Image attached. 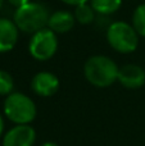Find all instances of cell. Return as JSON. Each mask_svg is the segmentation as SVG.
I'll return each instance as SVG.
<instances>
[{
	"instance_id": "6da1fadb",
	"label": "cell",
	"mask_w": 145,
	"mask_h": 146,
	"mask_svg": "<svg viewBox=\"0 0 145 146\" xmlns=\"http://www.w3.org/2000/svg\"><path fill=\"white\" fill-rule=\"evenodd\" d=\"M120 67L113 59L105 55H92L85 62V78L95 87H109L117 81Z\"/></svg>"
},
{
	"instance_id": "7a4b0ae2",
	"label": "cell",
	"mask_w": 145,
	"mask_h": 146,
	"mask_svg": "<svg viewBox=\"0 0 145 146\" xmlns=\"http://www.w3.org/2000/svg\"><path fill=\"white\" fill-rule=\"evenodd\" d=\"M49 9L44 4L30 1L14 12V23L18 30L25 33H35L48 26Z\"/></svg>"
},
{
	"instance_id": "3957f363",
	"label": "cell",
	"mask_w": 145,
	"mask_h": 146,
	"mask_svg": "<svg viewBox=\"0 0 145 146\" xmlns=\"http://www.w3.org/2000/svg\"><path fill=\"white\" fill-rule=\"evenodd\" d=\"M4 114L15 124H28L35 119L37 109L30 96L22 92H12L4 101Z\"/></svg>"
},
{
	"instance_id": "277c9868",
	"label": "cell",
	"mask_w": 145,
	"mask_h": 146,
	"mask_svg": "<svg viewBox=\"0 0 145 146\" xmlns=\"http://www.w3.org/2000/svg\"><path fill=\"white\" fill-rule=\"evenodd\" d=\"M107 41L113 50L128 54L136 50L139 45V33L132 25L117 21L109 25L107 30Z\"/></svg>"
},
{
	"instance_id": "5b68a950",
	"label": "cell",
	"mask_w": 145,
	"mask_h": 146,
	"mask_svg": "<svg viewBox=\"0 0 145 146\" xmlns=\"http://www.w3.org/2000/svg\"><path fill=\"white\" fill-rule=\"evenodd\" d=\"M58 50V37L50 28L45 27L32 33L28 42V53L36 60H48Z\"/></svg>"
},
{
	"instance_id": "8992f818",
	"label": "cell",
	"mask_w": 145,
	"mask_h": 146,
	"mask_svg": "<svg viewBox=\"0 0 145 146\" xmlns=\"http://www.w3.org/2000/svg\"><path fill=\"white\" fill-rule=\"evenodd\" d=\"M36 132L30 124H15L3 137V146H32Z\"/></svg>"
},
{
	"instance_id": "52a82bcc",
	"label": "cell",
	"mask_w": 145,
	"mask_h": 146,
	"mask_svg": "<svg viewBox=\"0 0 145 146\" xmlns=\"http://www.w3.org/2000/svg\"><path fill=\"white\" fill-rule=\"evenodd\" d=\"M31 90L41 98L53 96L59 90V80L51 72H39L31 80Z\"/></svg>"
},
{
	"instance_id": "ba28073f",
	"label": "cell",
	"mask_w": 145,
	"mask_h": 146,
	"mask_svg": "<svg viewBox=\"0 0 145 146\" xmlns=\"http://www.w3.org/2000/svg\"><path fill=\"white\" fill-rule=\"evenodd\" d=\"M117 81L126 88H140L145 83V71L138 64H125L118 71Z\"/></svg>"
},
{
	"instance_id": "9c48e42d",
	"label": "cell",
	"mask_w": 145,
	"mask_h": 146,
	"mask_svg": "<svg viewBox=\"0 0 145 146\" xmlns=\"http://www.w3.org/2000/svg\"><path fill=\"white\" fill-rule=\"evenodd\" d=\"M18 27L14 21L0 18V53L10 51L18 41Z\"/></svg>"
},
{
	"instance_id": "30bf717a",
	"label": "cell",
	"mask_w": 145,
	"mask_h": 146,
	"mask_svg": "<svg viewBox=\"0 0 145 146\" xmlns=\"http://www.w3.org/2000/svg\"><path fill=\"white\" fill-rule=\"evenodd\" d=\"M74 15L68 10H57L51 13L46 27L55 33H67L74 26Z\"/></svg>"
},
{
	"instance_id": "8fae6325",
	"label": "cell",
	"mask_w": 145,
	"mask_h": 146,
	"mask_svg": "<svg viewBox=\"0 0 145 146\" xmlns=\"http://www.w3.org/2000/svg\"><path fill=\"white\" fill-rule=\"evenodd\" d=\"M90 4L96 13L108 15L120 9L122 5V0H90Z\"/></svg>"
},
{
	"instance_id": "7c38bea8",
	"label": "cell",
	"mask_w": 145,
	"mask_h": 146,
	"mask_svg": "<svg viewBox=\"0 0 145 146\" xmlns=\"http://www.w3.org/2000/svg\"><path fill=\"white\" fill-rule=\"evenodd\" d=\"M95 10L91 7V4H80L77 7H74V19L81 25H90L95 18Z\"/></svg>"
},
{
	"instance_id": "4fadbf2b",
	"label": "cell",
	"mask_w": 145,
	"mask_h": 146,
	"mask_svg": "<svg viewBox=\"0 0 145 146\" xmlns=\"http://www.w3.org/2000/svg\"><path fill=\"white\" fill-rule=\"evenodd\" d=\"M132 26L139 33V36L145 37V3L140 4L132 14Z\"/></svg>"
},
{
	"instance_id": "5bb4252c",
	"label": "cell",
	"mask_w": 145,
	"mask_h": 146,
	"mask_svg": "<svg viewBox=\"0 0 145 146\" xmlns=\"http://www.w3.org/2000/svg\"><path fill=\"white\" fill-rule=\"evenodd\" d=\"M14 87L13 77L7 71H0V95H9Z\"/></svg>"
},
{
	"instance_id": "9a60e30c",
	"label": "cell",
	"mask_w": 145,
	"mask_h": 146,
	"mask_svg": "<svg viewBox=\"0 0 145 146\" xmlns=\"http://www.w3.org/2000/svg\"><path fill=\"white\" fill-rule=\"evenodd\" d=\"M8 1H9L10 4L13 5V7L19 8V7H23V5H26L27 3H30L31 0H8Z\"/></svg>"
},
{
	"instance_id": "2e32d148",
	"label": "cell",
	"mask_w": 145,
	"mask_h": 146,
	"mask_svg": "<svg viewBox=\"0 0 145 146\" xmlns=\"http://www.w3.org/2000/svg\"><path fill=\"white\" fill-rule=\"evenodd\" d=\"M62 1L66 3V4H68V5L77 7V5H80V4H85V3H87L89 0H62Z\"/></svg>"
},
{
	"instance_id": "e0dca14e",
	"label": "cell",
	"mask_w": 145,
	"mask_h": 146,
	"mask_svg": "<svg viewBox=\"0 0 145 146\" xmlns=\"http://www.w3.org/2000/svg\"><path fill=\"white\" fill-rule=\"evenodd\" d=\"M3 129H4V121H3V117H1V114H0V136H1V133H3Z\"/></svg>"
},
{
	"instance_id": "ac0fdd59",
	"label": "cell",
	"mask_w": 145,
	"mask_h": 146,
	"mask_svg": "<svg viewBox=\"0 0 145 146\" xmlns=\"http://www.w3.org/2000/svg\"><path fill=\"white\" fill-rule=\"evenodd\" d=\"M41 146H59V145L55 144V142H53V141H46V142H44Z\"/></svg>"
},
{
	"instance_id": "d6986e66",
	"label": "cell",
	"mask_w": 145,
	"mask_h": 146,
	"mask_svg": "<svg viewBox=\"0 0 145 146\" xmlns=\"http://www.w3.org/2000/svg\"><path fill=\"white\" fill-rule=\"evenodd\" d=\"M3 1H4V0H0V8H1V5H3Z\"/></svg>"
}]
</instances>
